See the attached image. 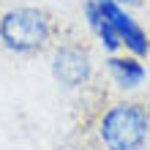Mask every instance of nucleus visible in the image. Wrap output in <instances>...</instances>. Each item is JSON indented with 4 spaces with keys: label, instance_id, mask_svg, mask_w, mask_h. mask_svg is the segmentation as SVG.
Wrapping results in <instances>:
<instances>
[{
    "label": "nucleus",
    "instance_id": "f257e3e1",
    "mask_svg": "<svg viewBox=\"0 0 150 150\" xmlns=\"http://www.w3.org/2000/svg\"><path fill=\"white\" fill-rule=\"evenodd\" d=\"M147 109L134 101H117L96 117V142L101 150H142L147 139Z\"/></svg>",
    "mask_w": 150,
    "mask_h": 150
},
{
    "label": "nucleus",
    "instance_id": "f03ea898",
    "mask_svg": "<svg viewBox=\"0 0 150 150\" xmlns=\"http://www.w3.org/2000/svg\"><path fill=\"white\" fill-rule=\"evenodd\" d=\"M52 38V19L38 8H11L0 16V41L11 52H41Z\"/></svg>",
    "mask_w": 150,
    "mask_h": 150
},
{
    "label": "nucleus",
    "instance_id": "7ed1b4c3",
    "mask_svg": "<svg viewBox=\"0 0 150 150\" xmlns=\"http://www.w3.org/2000/svg\"><path fill=\"white\" fill-rule=\"evenodd\" d=\"M90 71H93V66H90V55H87L85 47H79V44L57 47L55 57H52V76L63 87H68V90L82 87L90 79Z\"/></svg>",
    "mask_w": 150,
    "mask_h": 150
},
{
    "label": "nucleus",
    "instance_id": "20e7f679",
    "mask_svg": "<svg viewBox=\"0 0 150 150\" xmlns=\"http://www.w3.org/2000/svg\"><path fill=\"white\" fill-rule=\"evenodd\" d=\"M96 3H98L101 16L109 22V28L117 33L120 44H126L134 55H147V36H145V30L131 19L123 8L115 3V0H96Z\"/></svg>",
    "mask_w": 150,
    "mask_h": 150
},
{
    "label": "nucleus",
    "instance_id": "39448f33",
    "mask_svg": "<svg viewBox=\"0 0 150 150\" xmlns=\"http://www.w3.org/2000/svg\"><path fill=\"white\" fill-rule=\"evenodd\" d=\"M109 74L120 87H137L145 79V68L134 57H109Z\"/></svg>",
    "mask_w": 150,
    "mask_h": 150
},
{
    "label": "nucleus",
    "instance_id": "423d86ee",
    "mask_svg": "<svg viewBox=\"0 0 150 150\" xmlns=\"http://www.w3.org/2000/svg\"><path fill=\"white\" fill-rule=\"evenodd\" d=\"M117 6H142V0H115Z\"/></svg>",
    "mask_w": 150,
    "mask_h": 150
},
{
    "label": "nucleus",
    "instance_id": "0eeeda50",
    "mask_svg": "<svg viewBox=\"0 0 150 150\" xmlns=\"http://www.w3.org/2000/svg\"><path fill=\"white\" fill-rule=\"evenodd\" d=\"M147 117H150V101H147Z\"/></svg>",
    "mask_w": 150,
    "mask_h": 150
}]
</instances>
